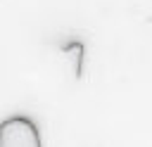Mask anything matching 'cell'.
<instances>
[{"instance_id":"cell-1","label":"cell","mask_w":152,"mask_h":147,"mask_svg":"<svg viewBox=\"0 0 152 147\" xmlns=\"http://www.w3.org/2000/svg\"><path fill=\"white\" fill-rule=\"evenodd\" d=\"M0 147H43L38 123L26 114H12L0 121Z\"/></svg>"},{"instance_id":"cell-2","label":"cell","mask_w":152,"mask_h":147,"mask_svg":"<svg viewBox=\"0 0 152 147\" xmlns=\"http://www.w3.org/2000/svg\"><path fill=\"white\" fill-rule=\"evenodd\" d=\"M62 50H64L66 55L71 52V55L76 57V76H81V64H83V55H86V47H83V43H78V40H76V43H66Z\"/></svg>"}]
</instances>
